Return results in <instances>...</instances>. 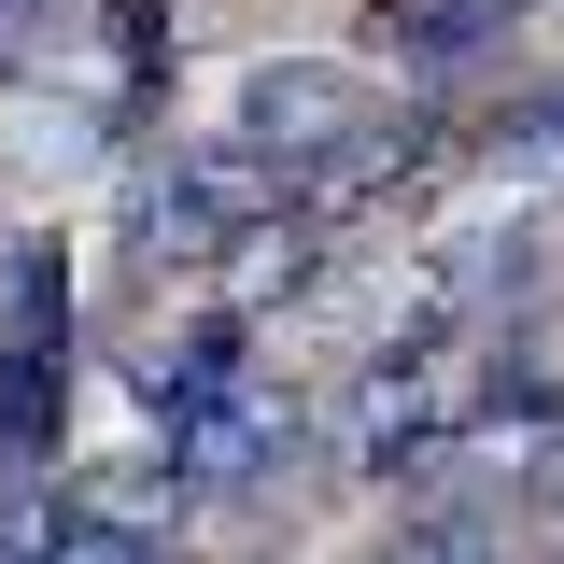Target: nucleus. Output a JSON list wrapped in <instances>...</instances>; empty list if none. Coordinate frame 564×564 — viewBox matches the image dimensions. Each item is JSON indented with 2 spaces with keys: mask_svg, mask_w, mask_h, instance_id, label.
Here are the masks:
<instances>
[{
  "mask_svg": "<svg viewBox=\"0 0 564 564\" xmlns=\"http://www.w3.org/2000/svg\"><path fill=\"white\" fill-rule=\"evenodd\" d=\"M269 212H296V184H282V170L226 155V141H184V155H155V170H141L128 254H141V269H226Z\"/></svg>",
  "mask_w": 564,
  "mask_h": 564,
  "instance_id": "nucleus-2",
  "label": "nucleus"
},
{
  "mask_svg": "<svg viewBox=\"0 0 564 564\" xmlns=\"http://www.w3.org/2000/svg\"><path fill=\"white\" fill-rule=\"evenodd\" d=\"M29 29H43V0H0V70L29 57Z\"/></svg>",
  "mask_w": 564,
  "mask_h": 564,
  "instance_id": "nucleus-9",
  "label": "nucleus"
},
{
  "mask_svg": "<svg viewBox=\"0 0 564 564\" xmlns=\"http://www.w3.org/2000/svg\"><path fill=\"white\" fill-rule=\"evenodd\" d=\"M43 564H170V551L141 536L128 508H57V536H43Z\"/></svg>",
  "mask_w": 564,
  "mask_h": 564,
  "instance_id": "nucleus-7",
  "label": "nucleus"
},
{
  "mask_svg": "<svg viewBox=\"0 0 564 564\" xmlns=\"http://www.w3.org/2000/svg\"><path fill=\"white\" fill-rule=\"evenodd\" d=\"M480 395H494V339H466V325L381 339L367 367H352V395H339V452L367 466V480H423V466L480 423Z\"/></svg>",
  "mask_w": 564,
  "mask_h": 564,
  "instance_id": "nucleus-1",
  "label": "nucleus"
},
{
  "mask_svg": "<svg viewBox=\"0 0 564 564\" xmlns=\"http://www.w3.org/2000/svg\"><path fill=\"white\" fill-rule=\"evenodd\" d=\"M57 395H70V282H57V254L29 240L14 282H0V494H43Z\"/></svg>",
  "mask_w": 564,
  "mask_h": 564,
  "instance_id": "nucleus-4",
  "label": "nucleus"
},
{
  "mask_svg": "<svg viewBox=\"0 0 564 564\" xmlns=\"http://www.w3.org/2000/svg\"><path fill=\"white\" fill-rule=\"evenodd\" d=\"M282 466H296V395H282L269 367H240L212 410H184L155 437V480L170 494H254V480H282Z\"/></svg>",
  "mask_w": 564,
  "mask_h": 564,
  "instance_id": "nucleus-5",
  "label": "nucleus"
},
{
  "mask_svg": "<svg viewBox=\"0 0 564 564\" xmlns=\"http://www.w3.org/2000/svg\"><path fill=\"white\" fill-rule=\"evenodd\" d=\"M381 564H480V522H423L410 551H381Z\"/></svg>",
  "mask_w": 564,
  "mask_h": 564,
  "instance_id": "nucleus-8",
  "label": "nucleus"
},
{
  "mask_svg": "<svg viewBox=\"0 0 564 564\" xmlns=\"http://www.w3.org/2000/svg\"><path fill=\"white\" fill-rule=\"evenodd\" d=\"M508 14H522V0H381L367 43L395 70H480L494 43H508Z\"/></svg>",
  "mask_w": 564,
  "mask_h": 564,
  "instance_id": "nucleus-6",
  "label": "nucleus"
},
{
  "mask_svg": "<svg viewBox=\"0 0 564 564\" xmlns=\"http://www.w3.org/2000/svg\"><path fill=\"white\" fill-rule=\"evenodd\" d=\"M381 128V85L352 57H254L240 85H226V155H254V170H282V184H311L339 141H367Z\"/></svg>",
  "mask_w": 564,
  "mask_h": 564,
  "instance_id": "nucleus-3",
  "label": "nucleus"
}]
</instances>
